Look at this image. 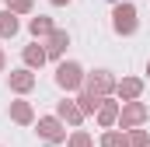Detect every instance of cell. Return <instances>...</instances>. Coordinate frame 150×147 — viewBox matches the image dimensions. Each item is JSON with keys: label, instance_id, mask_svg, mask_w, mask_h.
<instances>
[{"label": "cell", "instance_id": "19", "mask_svg": "<svg viewBox=\"0 0 150 147\" xmlns=\"http://www.w3.org/2000/svg\"><path fill=\"white\" fill-rule=\"evenodd\" d=\"M52 4H67V0H52Z\"/></svg>", "mask_w": 150, "mask_h": 147}, {"label": "cell", "instance_id": "5", "mask_svg": "<svg viewBox=\"0 0 150 147\" xmlns=\"http://www.w3.org/2000/svg\"><path fill=\"white\" fill-rule=\"evenodd\" d=\"M87 88H91V91H108V88H112V77H108V70H98L91 81H87Z\"/></svg>", "mask_w": 150, "mask_h": 147}, {"label": "cell", "instance_id": "14", "mask_svg": "<svg viewBox=\"0 0 150 147\" xmlns=\"http://www.w3.org/2000/svg\"><path fill=\"white\" fill-rule=\"evenodd\" d=\"M126 119H129V123L143 119V105H129V109H126Z\"/></svg>", "mask_w": 150, "mask_h": 147}, {"label": "cell", "instance_id": "20", "mask_svg": "<svg viewBox=\"0 0 150 147\" xmlns=\"http://www.w3.org/2000/svg\"><path fill=\"white\" fill-rule=\"evenodd\" d=\"M147 70H150V67H147Z\"/></svg>", "mask_w": 150, "mask_h": 147}, {"label": "cell", "instance_id": "8", "mask_svg": "<svg viewBox=\"0 0 150 147\" xmlns=\"http://www.w3.org/2000/svg\"><path fill=\"white\" fill-rule=\"evenodd\" d=\"M63 46H67V35L63 32H52V39H49V56H59Z\"/></svg>", "mask_w": 150, "mask_h": 147}, {"label": "cell", "instance_id": "4", "mask_svg": "<svg viewBox=\"0 0 150 147\" xmlns=\"http://www.w3.org/2000/svg\"><path fill=\"white\" fill-rule=\"evenodd\" d=\"M32 84H35V77H32L28 70H14V74H11V88H18V91H28Z\"/></svg>", "mask_w": 150, "mask_h": 147}, {"label": "cell", "instance_id": "10", "mask_svg": "<svg viewBox=\"0 0 150 147\" xmlns=\"http://www.w3.org/2000/svg\"><path fill=\"white\" fill-rule=\"evenodd\" d=\"M32 32H35V35H49V32H52L49 18H35V21H32Z\"/></svg>", "mask_w": 150, "mask_h": 147}, {"label": "cell", "instance_id": "7", "mask_svg": "<svg viewBox=\"0 0 150 147\" xmlns=\"http://www.w3.org/2000/svg\"><path fill=\"white\" fill-rule=\"evenodd\" d=\"M25 60H28L32 67H42V63H45V49H38V46H28V49H25Z\"/></svg>", "mask_w": 150, "mask_h": 147}, {"label": "cell", "instance_id": "3", "mask_svg": "<svg viewBox=\"0 0 150 147\" xmlns=\"http://www.w3.org/2000/svg\"><path fill=\"white\" fill-rule=\"evenodd\" d=\"M38 133H42V140H49V144H56V140L63 137V130H59L56 119H42V123H38Z\"/></svg>", "mask_w": 150, "mask_h": 147}, {"label": "cell", "instance_id": "17", "mask_svg": "<svg viewBox=\"0 0 150 147\" xmlns=\"http://www.w3.org/2000/svg\"><path fill=\"white\" fill-rule=\"evenodd\" d=\"M129 144H133V147H147V133H133Z\"/></svg>", "mask_w": 150, "mask_h": 147}, {"label": "cell", "instance_id": "2", "mask_svg": "<svg viewBox=\"0 0 150 147\" xmlns=\"http://www.w3.org/2000/svg\"><path fill=\"white\" fill-rule=\"evenodd\" d=\"M56 81H59V88H77V84H80V67H77V63H59Z\"/></svg>", "mask_w": 150, "mask_h": 147}, {"label": "cell", "instance_id": "12", "mask_svg": "<svg viewBox=\"0 0 150 147\" xmlns=\"http://www.w3.org/2000/svg\"><path fill=\"white\" fill-rule=\"evenodd\" d=\"M14 119H18V123H28V119H32V109H28L25 102H18V105H14Z\"/></svg>", "mask_w": 150, "mask_h": 147}, {"label": "cell", "instance_id": "11", "mask_svg": "<svg viewBox=\"0 0 150 147\" xmlns=\"http://www.w3.org/2000/svg\"><path fill=\"white\" fill-rule=\"evenodd\" d=\"M119 91H122L126 98H136V95H140V81H122V88H119Z\"/></svg>", "mask_w": 150, "mask_h": 147}, {"label": "cell", "instance_id": "9", "mask_svg": "<svg viewBox=\"0 0 150 147\" xmlns=\"http://www.w3.org/2000/svg\"><path fill=\"white\" fill-rule=\"evenodd\" d=\"M59 116H63V119H80V109H77V105H70V102H59Z\"/></svg>", "mask_w": 150, "mask_h": 147}, {"label": "cell", "instance_id": "16", "mask_svg": "<svg viewBox=\"0 0 150 147\" xmlns=\"http://www.w3.org/2000/svg\"><path fill=\"white\" fill-rule=\"evenodd\" d=\"M115 119V105H105V109H101V123H112Z\"/></svg>", "mask_w": 150, "mask_h": 147}, {"label": "cell", "instance_id": "6", "mask_svg": "<svg viewBox=\"0 0 150 147\" xmlns=\"http://www.w3.org/2000/svg\"><path fill=\"white\" fill-rule=\"evenodd\" d=\"M18 32V18H14V11H7V14H0V35H14Z\"/></svg>", "mask_w": 150, "mask_h": 147}, {"label": "cell", "instance_id": "13", "mask_svg": "<svg viewBox=\"0 0 150 147\" xmlns=\"http://www.w3.org/2000/svg\"><path fill=\"white\" fill-rule=\"evenodd\" d=\"M105 147H129V140L119 137V133H108V137H105Z\"/></svg>", "mask_w": 150, "mask_h": 147}, {"label": "cell", "instance_id": "15", "mask_svg": "<svg viewBox=\"0 0 150 147\" xmlns=\"http://www.w3.org/2000/svg\"><path fill=\"white\" fill-rule=\"evenodd\" d=\"M7 7H11V11H28L32 0H7Z\"/></svg>", "mask_w": 150, "mask_h": 147}, {"label": "cell", "instance_id": "1", "mask_svg": "<svg viewBox=\"0 0 150 147\" xmlns=\"http://www.w3.org/2000/svg\"><path fill=\"white\" fill-rule=\"evenodd\" d=\"M112 18H115V32H122V35H129V32L136 28V11H133V4H119Z\"/></svg>", "mask_w": 150, "mask_h": 147}, {"label": "cell", "instance_id": "18", "mask_svg": "<svg viewBox=\"0 0 150 147\" xmlns=\"http://www.w3.org/2000/svg\"><path fill=\"white\" fill-rule=\"evenodd\" d=\"M70 144H74V147H91V140H87L84 133H77V137H74V140H70Z\"/></svg>", "mask_w": 150, "mask_h": 147}]
</instances>
